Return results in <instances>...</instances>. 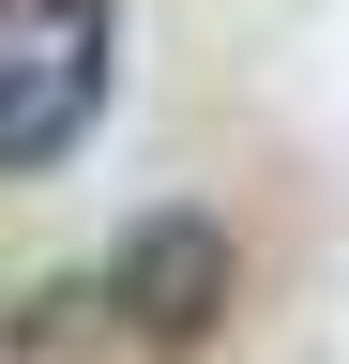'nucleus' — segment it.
Instances as JSON below:
<instances>
[{"instance_id":"nucleus-3","label":"nucleus","mask_w":349,"mask_h":364,"mask_svg":"<svg viewBox=\"0 0 349 364\" xmlns=\"http://www.w3.org/2000/svg\"><path fill=\"white\" fill-rule=\"evenodd\" d=\"M92 349V273H31L0 304V364H76Z\"/></svg>"},{"instance_id":"nucleus-1","label":"nucleus","mask_w":349,"mask_h":364,"mask_svg":"<svg viewBox=\"0 0 349 364\" xmlns=\"http://www.w3.org/2000/svg\"><path fill=\"white\" fill-rule=\"evenodd\" d=\"M243 304H258L243 228L213 198H152V213H122L107 258H92V349L76 364H213L243 334Z\"/></svg>"},{"instance_id":"nucleus-2","label":"nucleus","mask_w":349,"mask_h":364,"mask_svg":"<svg viewBox=\"0 0 349 364\" xmlns=\"http://www.w3.org/2000/svg\"><path fill=\"white\" fill-rule=\"evenodd\" d=\"M122 107V0H0V182H61Z\"/></svg>"}]
</instances>
